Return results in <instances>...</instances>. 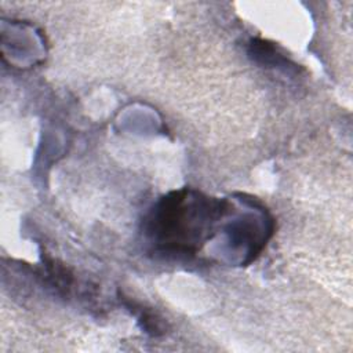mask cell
I'll use <instances>...</instances> for the list:
<instances>
[{"instance_id": "obj_1", "label": "cell", "mask_w": 353, "mask_h": 353, "mask_svg": "<svg viewBox=\"0 0 353 353\" xmlns=\"http://www.w3.org/2000/svg\"><path fill=\"white\" fill-rule=\"evenodd\" d=\"M223 204L194 190L174 192L161 199L143 222V234L164 255H189L200 250Z\"/></svg>"}, {"instance_id": "obj_2", "label": "cell", "mask_w": 353, "mask_h": 353, "mask_svg": "<svg viewBox=\"0 0 353 353\" xmlns=\"http://www.w3.org/2000/svg\"><path fill=\"white\" fill-rule=\"evenodd\" d=\"M251 54L258 58V59H263L265 65H272V66H277V68H291L288 66V59L285 57H283L281 54L277 52V50L274 48V46L263 41V40H252L251 43Z\"/></svg>"}]
</instances>
